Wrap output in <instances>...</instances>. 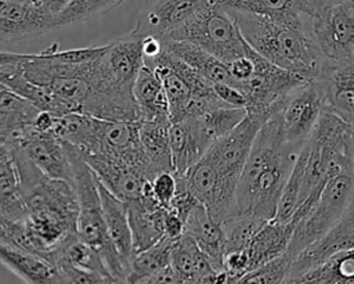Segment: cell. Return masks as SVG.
<instances>
[{"label": "cell", "mask_w": 354, "mask_h": 284, "mask_svg": "<svg viewBox=\"0 0 354 284\" xmlns=\"http://www.w3.org/2000/svg\"><path fill=\"white\" fill-rule=\"evenodd\" d=\"M297 154L285 140L278 112L271 115L260 126L242 168L235 191V213L272 219Z\"/></svg>", "instance_id": "6da1fadb"}, {"label": "cell", "mask_w": 354, "mask_h": 284, "mask_svg": "<svg viewBox=\"0 0 354 284\" xmlns=\"http://www.w3.org/2000/svg\"><path fill=\"white\" fill-rule=\"evenodd\" d=\"M11 147L28 212L26 224L48 260L51 249L77 236L76 190L71 181L44 175L21 148Z\"/></svg>", "instance_id": "7a4b0ae2"}, {"label": "cell", "mask_w": 354, "mask_h": 284, "mask_svg": "<svg viewBox=\"0 0 354 284\" xmlns=\"http://www.w3.org/2000/svg\"><path fill=\"white\" fill-rule=\"evenodd\" d=\"M225 10L245 42L272 64L315 79L330 62L314 43L310 22L293 25L260 14Z\"/></svg>", "instance_id": "3957f363"}, {"label": "cell", "mask_w": 354, "mask_h": 284, "mask_svg": "<svg viewBox=\"0 0 354 284\" xmlns=\"http://www.w3.org/2000/svg\"><path fill=\"white\" fill-rule=\"evenodd\" d=\"M66 144L71 152L73 186L77 195V237L101 255L116 283H126L127 270L108 236L97 177L76 147L69 143Z\"/></svg>", "instance_id": "277c9868"}, {"label": "cell", "mask_w": 354, "mask_h": 284, "mask_svg": "<svg viewBox=\"0 0 354 284\" xmlns=\"http://www.w3.org/2000/svg\"><path fill=\"white\" fill-rule=\"evenodd\" d=\"M354 194V155L324 184L317 201L293 226L288 255L292 260L328 233L347 209Z\"/></svg>", "instance_id": "5b68a950"}, {"label": "cell", "mask_w": 354, "mask_h": 284, "mask_svg": "<svg viewBox=\"0 0 354 284\" xmlns=\"http://www.w3.org/2000/svg\"><path fill=\"white\" fill-rule=\"evenodd\" d=\"M165 37L194 43L225 64L243 55L246 46L235 21L216 0H210Z\"/></svg>", "instance_id": "8992f818"}, {"label": "cell", "mask_w": 354, "mask_h": 284, "mask_svg": "<svg viewBox=\"0 0 354 284\" xmlns=\"http://www.w3.org/2000/svg\"><path fill=\"white\" fill-rule=\"evenodd\" d=\"M245 53L253 61V72L238 86L246 97V114L268 119L281 109L283 98L293 89L311 80L300 72L289 71L272 64L248 43L245 46Z\"/></svg>", "instance_id": "52a82bcc"}, {"label": "cell", "mask_w": 354, "mask_h": 284, "mask_svg": "<svg viewBox=\"0 0 354 284\" xmlns=\"http://www.w3.org/2000/svg\"><path fill=\"white\" fill-rule=\"evenodd\" d=\"M310 33L330 62L354 58V7L344 0H324L310 17Z\"/></svg>", "instance_id": "ba28073f"}, {"label": "cell", "mask_w": 354, "mask_h": 284, "mask_svg": "<svg viewBox=\"0 0 354 284\" xmlns=\"http://www.w3.org/2000/svg\"><path fill=\"white\" fill-rule=\"evenodd\" d=\"M325 109V91L319 78L297 86L283 98L278 115L285 140L296 152L308 140Z\"/></svg>", "instance_id": "9c48e42d"}, {"label": "cell", "mask_w": 354, "mask_h": 284, "mask_svg": "<svg viewBox=\"0 0 354 284\" xmlns=\"http://www.w3.org/2000/svg\"><path fill=\"white\" fill-rule=\"evenodd\" d=\"M266 121L259 115L246 114L241 123L212 143L205 157L214 165L221 177L238 184L254 137Z\"/></svg>", "instance_id": "30bf717a"}, {"label": "cell", "mask_w": 354, "mask_h": 284, "mask_svg": "<svg viewBox=\"0 0 354 284\" xmlns=\"http://www.w3.org/2000/svg\"><path fill=\"white\" fill-rule=\"evenodd\" d=\"M183 177L189 191L216 222L223 223L227 218L235 215L236 184L221 177L205 155Z\"/></svg>", "instance_id": "8fae6325"}, {"label": "cell", "mask_w": 354, "mask_h": 284, "mask_svg": "<svg viewBox=\"0 0 354 284\" xmlns=\"http://www.w3.org/2000/svg\"><path fill=\"white\" fill-rule=\"evenodd\" d=\"M8 144L21 148L44 175L73 183L69 147L55 133L41 132L32 126L18 140Z\"/></svg>", "instance_id": "7c38bea8"}, {"label": "cell", "mask_w": 354, "mask_h": 284, "mask_svg": "<svg viewBox=\"0 0 354 284\" xmlns=\"http://www.w3.org/2000/svg\"><path fill=\"white\" fill-rule=\"evenodd\" d=\"M354 248V194L353 198L335 226L321 238L306 247L293 260L286 283H296V280L322 263L330 255Z\"/></svg>", "instance_id": "4fadbf2b"}, {"label": "cell", "mask_w": 354, "mask_h": 284, "mask_svg": "<svg viewBox=\"0 0 354 284\" xmlns=\"http://www.w3.org/2000/svg\"><path fill=\"white\" fill-rule=\"evenodd\" d=\"M55 28L40 3L0 1V42L12 43L43 35Z\"/></svg>", "instance_id": "5bb4252c"}, {"label": "cell", "mask_w": 354, "mask_h": 284, "mask_svg": "<svg viewBox=\"0 0 354 284\" xmlns=\"http://www.w3.org/2000/svg\"><path fill=\"white\" fill-rule=\"evenodd\" d=\"M210 0H152L140 14L134 32L141 37H165Z\"/></svg>", "instance_id": "9a60e30c"}, {"label": "cell", "mask_w": 354, "mask_h": 284, "mask_svg": "<svg viewBox=\"0 0 354 284\" xmlns=\"http://www.w3.org/2000/svg\"><path fill=\"white\" fill-rule=\"evenodd\" d=\"M199 118L187 116L170 123V152L173 173L183 176L212 145Z\"/></svg>", "instance_id": "2e32d148"}, {"label": "cell", "mask_w": 354, "mask_h": 284, "mask_svg": "<svg viewBox=\"0 0 354 284\" xmlns=\"http://www.w3.org/2000/svg\"><path fill=\"white\" fill-rule=\"evenodd\" d=\"M126 206L134 254L152 247L165 237L163 222L167 209L153 195H141L138 199L126 202Z\"/></svg>", "instance_id": "e0dca14e"}, {"label": "cell", "mask_w": 354, "mask_h": 284, "mask_svg": "<svg viewBox=\"0 0 354 284\" xmlns=\"http://www.w3.org/2000/svg\"><path fill=\"white\" fill-rule=\"evenodd\" d=\"M318 78L324 86L326 109L354 126V58L329 62Z\"/></svg>", "instance_id": "ac0fdd59"}, {"label": "cell", "mask_w": 354, "mask_h": 284, "mask_svg": "<svg viewBox=\"0 0 354 284\" xmlns=\"http://www.w3.org/2000/svg\"><path fill=\"white\" fill-rule=\"evenodd\" d=\"M170 265L178 283H218V273L187 233L171 242Z\"/></svg>", "instance_id": "d6986e66"}, {"label": "cell", "mask_w": 354, "mask_h": 284, "mask_svg": "<svg viewBox=\"0 0 354 284\" xmlns=\"http://www.w3.org/2000/svg\"><path fill=\"white\" fill-rule=\"evenodd\" d=\"M141 40L142 37L131 30L108 43L104 53L105 64L113 79L131 91L138 71L144 65Z\"/></svg>", "instance_id": "ffe728a7"}, {"label": "cell", "mask_w": 354, "mask_h": 284, "mask_svg": "<svg viewBox=\"0 0 354 284\" xmlns=\"http://www.w3.org/2000/svg\"><path fill=\"white\" fill-rule=\"evenodd\" d=\"M97 184H98L101 206H102L108 236L129 274L134 251H133V241H131V231H130V224L127 218L126 202H123L116 195H113L98 180H97Z\"/></svg>", "instance_id": "44dd1931"}, {"label": "cell", "mask_w": 354, "mask_h": 284, "mask_svg": "<svg viewBox=\"0 0 354 284\" xmlns=\"http://www.w3.org/2000/svg\"><path fill=\"white\" fill-rule=\"evenodd\" d=\"M184 233L196 241L217 272L224 270V230L221 223L216 222L202 204H198L187 218Z\"/></svg>", "instance_id": "7402d4cb"}, {"label": "cell", "mask_w": 354, "mask_h": 284, "mask_svg": "<svg viewBox=\"0 0 354 284\" xmlns=\"http://www.w3.org/2000/svg\"><path fill=\"white\" fill-rule=\"evenodd\" d=\"M0 263L25 283H62L57 267L51 262L40 255L12 245L0 242Z\"/></svg>", "instance_id": "603a6c76"}, {"label": "cell", "mask_w": 354, "mask_h": 284, "mask_svg": "<svg viewBox=\"0 0 354 284\" xmlns=\"http://www.w3.org/2000/svg\"><path fill=\"white\" fill-rule=\"evenodd\" d=\"M40 109L18 93L0 86V137L14 143L35 123Z\"/></svg>", "instance_id": "cb8c5ba5"}, {"label": "cell", "mask_w": 354, "mask_h": 284, "mask_svg": "<svg viewBox=\"0 0 354 284\" xmlns=\"http://www.w3.org/2000/svg\"><path fill=\"white\" fill-rule=\"evenodd\" d=\"M292 233L293 223H279L274 219L267 220L245 248L249 260V272L282 255L288 249Z\"/></svg>", "instance_id": "d4e9b609"}, {"label": "cell", "mask_w": 354, "mask_h": 284, "mask_svg": "<svg viewBox=\"0 0 354 284\" xmlns=\"http://www.w3.org/2000/svg\"><path fill=\"white\" fill-rule=\"evenodd\" d=\"M162 40L163 47L178 57L181 61L194 68L198 73H201L205 79L213 83H230L234 85L231 73L225 62L201 48L199 46L184 42V40H173L167 37H159ZM235 86V85H234Z\"/></svg>", "instance_id": "484cf974"}, {"label": "cell", "mask_w": 354, "mask_h": 284, "mask_svg": "<svg viewBox=\"0 0 354 284\" xmlns=\"http://www.w3.org/2000/svg\"><path fill=\"white\" fill-rule=\"evenodd\" d=\"M0 212L14 220H26L28 216L14 151L8 143L0 144Z\"/></svg>", "instance_id": "4316f807"}, {"label": "cell", "mask_w": 354, "mask_h": 284, "mask_svg": "<svg viewBox=\"0 0 354 284\" xmlns=\"http://www.w3.org/2000/svg\"><path fill=\"white\" fill-rule=\"evenodd\" d=\"M133 96L138 107V121L170 119L169 103L156 72L142 65L133 85Z\"/></svg>", "instance_id": "83f0119b"}, {"label": "cell", "mask_w": 354, "mask_h": 284, "mask_svg": "<svg viewBox=\"0 0 354 284\" xmlns=\"http://www.w3.org/2000/svg\"><path fill=\"white\" fill-rule=\"evenodd\" d=\"M170 119L138 121L140 144L155 168L159 172H173L170 152Z\"/></svg>", "instance_id": "f1b7e54d"}, {"label": "cell", "mask_w": 354, "mask_h": 284, "mask_svg": "<svg viewBox=\"0 0 354 284\" xmlns=\"http://www.w3.org/2000/svg\"><path fill=\"white\" fill-rule=\"evenodd\" d=\"M221 7L260 14L286 24L303 25L310 18L303 11L301 0H216Z\"/></svg>", "instance_id": "f546056e"}, {"label": "cell", "mask_w": 354, "mask_h": 284, "mask_svg": "<svg viewBox=\"0 0 354 284\" xmlns=\"http://www.w3.org/2000/svg\"><path fill=\"white\" fill-rule=\"evenodd\" d=\"M296 283L354 284V248L330 255L322 263L300 276Z\"/></svg>", "instance_id": "4dcf8cb0"}, {"label": "cell", "mask_w": 354, "mask_h": 284, "mask_svg": "<svg viewBox=\"0 0 354 284\" xmlns=\"http://www.w3.org/2000/svg\"><path fill=\"white\" fill-rule=\"evenodd\" d=\"M171 240L163 237L152 247L134 254L126 283H149L152 277L170 266Z\"/></svg>", "instance_id": "1f68e13d"}, {"label": "cell", "mask_w": 354, "mask_h": 284, "mask_svg": "<svg viewBox=\"0 0 354 284\" xmlns=\"http://www.w3.org/2000/svg\"><path fill=\"white\" fill-rule=\"evenodd\" d=\"M306 161H307V148L306 145L301 147L299 151L293 168L282 187L277 211L274 215V220L279 223H289L300 204V194L304 181V172H306Z\"/></svg>", "instance_id": "d6a6232c"}, {"label": "cell", "mask_w": 354, "mask_h": 284, "mask_svg": "<svg viewBox=\"0 0 354 284\" xmlns=\"http://www.w3.org/2000/svg\"><path fill=\"white\" fill-rule=\"evenodd\" d=\"M165 90L169 103V112H170V122L180 121L184 118V109L187 101L189 98V90L181 76L169 65L163 62H156L151 65Z\"/></svg>", "instance_id": "836d02e7"}, {"label": "cell", "mask_w": 354, "mask_h": 284, "mask_svg": "<svg viewBox=\"0 0 354 284\" xmlns=\"http://www.w3.org/2000/svg\"><path fill=\"white\" fill-rule=\"evenodd\" d=\"M267 220L250 213H235L227 218L221 226L225 236L224 255L230 251L245 249L252 237Z\"/></svg>", "instance_id": "e575fe53"}, {"label": "cell", "mask_w": 354, "mask_h": 284, "mask_svg": "<svg viewBox=\"0 0 354 284\" xmlns=\"http://www.w3.org/2000/svg\"><path fill=\"white\" fill-rule=\"evenodd\" d=\"M124 1L126 0H72L71 4L55 18V28L82 24L95 17L105 15Z\"/></svg>", "instance_id": "d590c367"}, {"label": "cell", "mask_w": 354, "mask_h": 284, "mask_svg": "<svg viewBox=\"0 0 354 284\" xmlns=\"http://www.w3.org/2000/svg\"><path fill=\"white\" fill-rule=\"evenodd\" d=\"M245 116V108L220 105L205 112L202 116H199V121L210 140L214 141L232 130L238 123H241Z\"/></svg>", "instance_id": "8d00e7d4"}, {"label": "cell", "mask_w": 354, "mask_h": 284, "mask_svg": "<svg viewBox=\"0 0 354 284\" xmlns=\"http://www.w3.org/2000/svg\"><path fill=\"white\" fill-rule=\"evenodd\" d=\"M290 266L292 258L285 251L282 255L243 274L238 283H286Z\"/></svg>", "instance_id": "74e56055"}, {"label": "cell", "mask_w": 354, "mask_h": 284, "mask_svg": "<svg viewBox=\"0 0 354 284\" xmlns=\"http://www.w3.org/2000/svg\"><path fill=\"white\" fill-rule=\"evenodd\" d=\"M198 204H201V202L189 191V188L187 187V184L184 181V177L183 176H176V191H174V195H173L167 209H170L171 212L178 215L185 223L187 218L189 216V213L192 212V209Z\"/></svg>", "instance_id": "f35d334b"}, {"label": "cell", "mask_w": 354, "mask_h": 284, "mask_svg": "<svg viewBox=\"0 0 354 284\" xmlns=\"http://www.w3.org/2000/svg\"><path fill=\"white\" fill-rule=\"evenodd\" d=\"M54 266L57 267L62 283H71V284H97V283H109L108 278H105L104 276L94 273V272H88L80 267H76L65 260H57L54 263Z\"/></svg>", "instance_id": "ab89813d"}, {"label": "cell", "mask_w": 354, "mask_h": 284, "mask_svg": "<svg viewBox=\"0 0 354 284\" xmlns=\"http://www.w3.org/2000/svg\"><path fill=\"white\" fill-rule=\"evenodd\" d=\"M152 191L156 198V201L163 206L169 208L170 201L174 195L176 191V176L173 172L165 170L159 172L153 179H152Z\"/></svg>", "instance_id": "60d3db41"}, {"label": "cell", "mask_w": 354, "mask_h": 284, "mask_svg": "<svg viewBox=\"0 0 354 284\" xmlns=\"http://www.w3.org/2000/svg\"><path fill=\"white\" fill-rule=\"evenodd\" d=\"M213 90L224 104L230 107H246V97L239 87L230 83H213Z\"/></svg>", "instance_id": "b9f144b4"}, {"label": "cell", "mask_w": 354, "mask_h": 284, "mask_svg": "<svg viewBox=\"0 0 354 284\" xmlns=\"http://www.w3.org/2000/svg\"><path fill=\"white\" fill-rule=\"evenodd\" d=\"M228 71L231 73V78L234 80V85L238 87L242 82H245L250 73L253 72V61L250 57L245 53L243 55L235 58L234 61L227 64Z\"/></svg>", "instance_id": "7bdbcfd3"}, {"label": "cell", "mask_w": 354, "mask_h": 284, "mask_svg": "<svg viewBox=\"0 0 354 284\" xmlns=\"http://www.w3.org/2000/svg\"><path fill=\"white\" fill-rule=\"evenodd\" d=\"M163 227H165V237L174 241V240H177L178 237H181L184 234L185 223L178 215H176L174 212L167 209L166 215H165Z\"/></svg>", "instance_id": "ee69618b"}, {"label": "cell", "mask_w": 354, "mask_h": 284, "mask_svg": "<svg viewBox=\"0 0 354 284\" xmlns=\"http://www.w3.org/2000/svg\"><path fill=\"white\" fill-rule=\"evenodd\" d=\"M71 1L72 0H40L39 3L44 8V11L54 19L55 24V18L71 4Z\"/></svg>", "instance_id": "f6af8a7d"}, {"label": "cell", "mask_w": 354, "mask_h": 284, "mask_svg": "<svg viewBox=\"0 0 354 284\" xmlns=\"http://www.w3.org/2000/svg\"><path fill=\"white\" fill-rule=\"evenodd\" d=\"M12 1H19V3H39L40 0H12Z\"/></svg>", "instance_id": "bcb514c9"}, {"label": "cell", "mask_w": 354, "mask_h": 284, "mask_svg": "<svg viewBox=\"0 0 354 284\" xmlns=\"http://www.w3.org/2000/svg\"><path fill=\"white\" fill-rule=\"evenodd\" d=\"M3 143H6V141H4V140L0 137V144H3Z\"/></svg>", "instance_id": "7dc6e473"}, {"label": "cell", "mask_w": 354, "mask_h": 284, "mask_svg": "<svg viewBox=\"0 0 354 284\" xmlns=\"http://www.w3.org/2000/svg\"><path fill=\"white\" fill-rule=\"evenodd\" d=\"M0 86H3V85H0Z\"/></svg>", "instance_id": "c3c4849f"}, {"label": "cell", "mask_w": 354, "mask_h": 284, "mask_svg": "<svg viewBox=\"0 0 354 284\" xmlns=\"http://www.w3.org/2000/svg\"><path fill=\"white\" fill-rule=\"evenodd\" d=\"M0 1H1V0H0Z\"/></svg>", "instance_id": "681fc988"}]
</instances>
